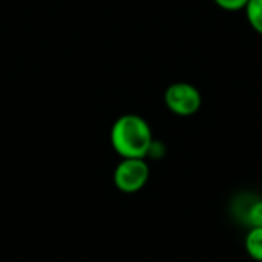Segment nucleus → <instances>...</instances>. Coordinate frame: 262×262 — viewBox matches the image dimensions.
I'll return each instance as SVG.
<instances>
[{"instance_id": "obj_1", "label": "nucleus", "mask_w": 262, "mask_h": 262, "mask_svg": "<svg viewBox=\"0 0 262 262\" xmlns=\"http://www.w3.org/2000/svg\"><path fill=\"white\" fill-rule=\"evenodd\" d=\"M111 143L121 158H146L154 143L152 129L143 117L126 114L114 123Z\"/></svg>"}, {"instance_id": "obj_2", "label": "nucleus", "mask_w": 262, "mask_h": 262, "mask_svg": "<svg viewBox=\"0 0 262 262\" xmlns=\"http://www.w3.org/2000/svg\"><path fill=\"white\" fill-rule=\"evenodd\" d=\"M167 109L178 117H190L201 109L203 95L200 89L186 81L172 83L164 92Z\"/></svg>"}, {"instance_id": "obj_3", "label": "nucleus", "mask_w": 262, "mask_h": 262, "mask_svg": "<svg viewBox=\"0 0 262 262\" xmlns=\"http://www.w3.org/2000/svg\"><path fill=\"white\" fill-rule=\"evenodd\" d=\"M149 166L144 158H123L114 172L115 187L123 193H137L149 180Z\"/></svg>"}, {"instance_id": "obj_4", "label": "nucleus", "mask_w": 262, "mask_h": 262, "mask_svg": "<svg viewBox=\"0 0 262 262\" xmlns=\"http://www.w3.org/2000/svg\"><path fill=\"white\" fill-rule=\"evenodd\" d=\"M238 213L244 224L250 227H262V200L252 196L244 201L241 198Z\"/></svg>"}, {"instance_id": "obj_5", "label": "nucleus", "mask_w": 262, "mask_h": 262, "mask_svg": "<svg viewBox=\"0 0 262 262\" xmlns=\"http://www.w3.org/2000/svg\"><path fill=\"white\" fill-rule=\"evenodd\" d=\"M246 252L255 261L262 262V227H252L246 236Z\"/></svg>"}, {"instance_id": "obj_6", "label": "nucleus", "mask_w": 262, "mask_h": 262, "mask_svg": "<svg viewBox=\"0 0 262 262\" xmlns=\"http://www.w3.org/2000/svg\"><path fill=\"white\" fill-rule=\"evenodd\" d=\"M244 9L250 26L262 35V0H249Z\"/></svg>"}, {"instance_id": "obj_7", "label": "nucleus", "mask_w": 262, "mask_h": 262, "mask_svg": "<svg viewBox=\"0 0 262 262\" xmlns=\"http://www.w3.org/2000/svg\"><path fill=\"white\" fill-rule=\"evenodd\" d=\"M224 11H239L244 9L249 0H213Z\"/></svg>"}]
</instances>
